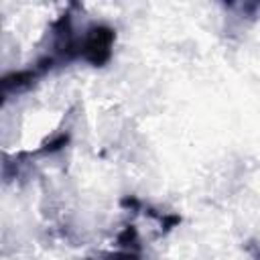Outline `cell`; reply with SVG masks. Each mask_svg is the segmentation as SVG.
<instances>
[{
    "instance_id": "2",
    "label": "cell",
    "mask_w": 260,
    "mask_h": 260,
    "mask_svg": "<svg viewBox=\"0 0 260 260\" xmlns=\"http://www.w3.org/2000/svg\"><path fill=\"white\" fill-rule=\"evenodd\" d=\"M87 260H138V254L134 250H124V252L102 254L100 258H87Z\"/></svg>"
},
{
    "instance_id": "1",
    "label": "cell",
    "mask_w": 260,
    "mask_h": 260,
    "mask_svg": "<svg viewBox=\"0 0 260 260\" xmlns=\"http://www.w3.org/2000/svg\"><path fill=\"white\" fill-rule=\"evenodd\" d=\"M116 41V32L106 24H93L89 26L79 45V57L95 67L104 65L112 57V47Z\"/></svg>"
}]
</instances>
